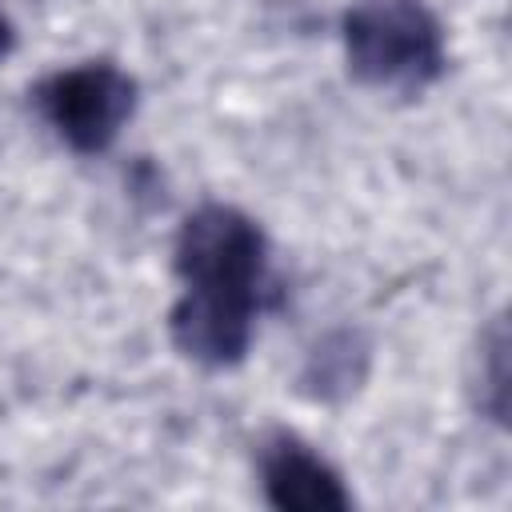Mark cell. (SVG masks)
Masks as SVG:
<instances>
[{"label":"cell","mask_w":512,"mask_h":512,"mask_svg":"<svg viewBox=\"0 0 512 512\" xmlns=\"http://www.w3.org/2000/svg\"><path fill=\"white\" fill-rule=\"evenodd\" d=\"M348 64L380 88H420L444 64L440 24L420 0H364L344 20Z\"/></svg>","instance_id":"7a4b0ae2"},{"label":"cell","mask_w":512,"mask_h":512,"mask_svg":"<svg viewBox=\"0 0 512 512\" xmlns=\"http://www.w3.org/2000/svg\"><path fill=\"white\" fill-rule=\"evenodd\" d=\"M264 488L276 508H296V512H340L348 508V492L340 488L336 472L312 456L296 440H276L264 456Z\"/></svg>","instance_id":"277c9868"},{"label":"cell","mask_w":512,"mask_h":512,"mask_svg":"<svg viewBox=\"0 0 512 512\" xmlns=\"http://www.w3.org/2000/svg\"><path fill=\"white\" fill-rule=\"evenodd\" d=\"M8 44H12V28H8V20H4V12H0V56L8 52Z\"/></svg>","instance_id":"5b68a950"},{"label":"cell","mask_w":512,"mask_h":512,"mask_svg":"<svg viewBox=\"0 0 512 512\" xmlns=\"http://www.w3.org/2000/svg\"><path fill=\"white\" fill-rule=\"evenodd\" d=\"M176 272L184 280V296L172 308L176 348L204 364L240 360L264 276L260 228L228 204H204L180 228Z\"/></svg>","instance_id":"6da1fadb"},{"label":"cell","mask_w":512,"mask_h":512,"mask_svg":"<svg viewBox=\"0 0 512 512\" xmlns=\"http://www.w3.org/2000/svg\"><path fill=\"white\" fill-rule=\"evenodd\" d=\"M136 84L116 64H80L40 88V108L76 152H104L132 116Z\"/></svg>","instance_id":"3957f363"}]
</instances>
